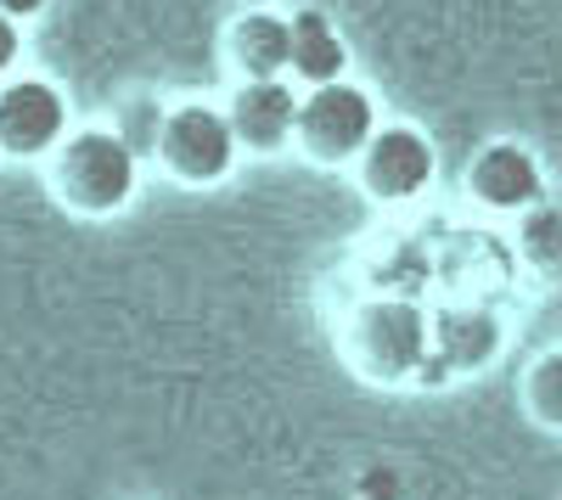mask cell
I'll use <instances>...</instances> for the list:
<instances>
[{"instance_id":"obj_1","label":"cell","mask_w":562,"mask_h":500,"mask_svg":"<svg viewBox=\"0 0 562 500\" xmlns=\"http://www.w3.org/2000/svg\"><path fill=\"white\" fill-rule=\"evenodd\" d=\"M45 180H52V197L68 214L113 219L140 192V158L124 147V135L113 124H79V129H68V141L45 158Z\"/></svg>"},{"instance_id":"obj_2","label":"cell","mask_w":562,"mask_h":500,"mask_svg":"<svg viewBox=\"0 0 562 500\" xmlns=\"http://www.w3.org/2000/svg\"><path fill=\"white\" fill-rule=\"evenodd\" d=\"M378 129H383V118H378L371 90L355 84V79H338V84L304 90L293 147L321 169H344V163H360V152L371 147Z\"/></svg>"},{"instance_id":"obj_3","label":"cell","mask_w":562,"mask_h":500,"mask_svg":"<svg viewBox=\"0 0 562 500\" xmlns=\"http://www.w3.org/2000/svg\"><path fill=\"white\" fill-rule=\"evenodd\" d=\"M349 349H355V366L371 383H411L434 360V327H428V315H422L416 304L378 298V304H366L355 315Z\"/></svg>"},{"instance_id":"obj_4","label":"cell","mask_w":562,"mask_h":500,"mask_svg":"<svg viewBox=\"0 0 562 500\" xmlns=\"http://www.w3.org/2000/svg\"><path fill=\"white\" fill-rule=\"evenodd\" d=\"M243 147L231 129L225 107L214 102H180L164 113V141H158V163L169 169V180L180 186H220L237 169Z\"/></svg>"},{"instance_id":"obj_5","label":"cell","mask_w":562,"mask_h":500,"mask_svg":"<svg viewBox=\"0 0 562 500\" xmlns=\"http://www.w3.org/2000/svg\"><path fill=\"white\" fill-rule=\"evenodd\" d=\"M68 129H74V113L57 79L12 73L0 84V158H18V163L52 158L68 141Z\"/></svg>"},{"instance_id":"obj_6","label":"cell","mask_w":562,"mask_h":500,"mask_svg":"<svg viewBox=\"0 0 562 500\" xmlns=\"http://www.w3.org/2000/svg\"><path fill=\"white\" fill-rule=\"evenodd\" d=\"M355 169H360L366 197L400 208V203H416L422 192L434 186L439 152H434V141H428L416 124H383L378 135H371V147L360 152Z\"/></svg>"},{"instance_id":"obj_7","label":"cell","mask_w":562,"mask_h":500,"mask_svg":"<svg viewBox=\"0 0 562 500\" xmlns=\"http://www.w3.org/2000/svg\"><path fill=\"white\" fill-rule=\"evenodd\" d=\"M299 102L304 90L293 79H254V84H237V96H231L225 118L237 129V147L243 152H288L293 147V129H299Z\"/></svg>"},{"instance_id":"obj_8","label":"cell","mask_w":562,"mask_h":500,"mask_svg":"<svg viewBox=\"0 0 562 500\" xmlns=\"http://www.w3.org/2000/svg\"><path fill=\"white\" fill-rule=\"evenodd\" d=\"M467 192L473 203L495 208V214H524L540 203L546 180H540V158L524 147V141H490L473 169H467Z\"/></svg>"},{"instance_id":"obj_9","label":"cell","mask_w":562,"mask_h":500,"mask_svg":"<svg viewBox=\"0 0 562 500\" xmlns=\"http://www.w3.org/2000/svg\"><path fill=\"white\" fill-rule=\"evenodd\" d=\"M225 63L243 73V84L254 79H288L293 63V12H243L225 29Z\"/></svg>"},{"instance_id":"obj_10","label":"cell","mask_w":562,"mask_h":500,"mask_svg":"<svg viewBox=\"0 0 562 500\" xmlns=\"http://www.w3.org/2000/svg\"><path fill=\"white\" fill-rule=\"evenodd\" d=\"M288 79H299L304 90L349 79V39H344V29L333 18L315 12V7L293 12V63H288Z\"/></svg>"},{"instance_id":"obj_11","label":"cell","mask_w":562,"mask_h":500,"mask_svg":"<svg viewBox=\"0 0 562 500\" xmlns=\"http://www.w3.org/2000/svg\"><path fill=\"white\" fill-rule=\"evenodd\" d=\"M501 349V327L490 321V315H473V309H461L445 321V338L434 343V354L450 360V372H473L484 366V360Z\"/></svg>"},{"instance_id":"obj_12","label":"cell","mask_w":562,"mask_h":500,"mask_svg":"<svg viewBox=\"0 0 562 500\" xmlns=\"http://www.w3.org/2000/svg\"><path fill=\"white\" fill-rule=\"evenodd\" d=\"M524 399H529V417L540 428H557L562 433V349L540 354L529 377H524Z\"/></svg>"},{"instance_id":"obj_13","label":"cell","mask_w":562,"mask_h":500,"mask_svg":"<svg viewBox=\"0 0 562 500\" xmlns=\"http://www.w3.org/2000/svg\"><path fill=\"white\" fill-rule=\"evenodd\" d=\"M164 102H153V96H135L124 113H119V135H124V147L140 158V163H147V158H158V141H164Z\"/></svg>"},{"instance_id":"obj_14","label":"cell","mask_w":562,"mask_h":500,"mask_svg":"<svg viewBox=\"0 0 562 500\" xmlns=\"http://www.w3.org/2000/svg\"><path fill=\"white\" fill-rule=\"evenodd\" d=\"M18 63H23V23L0 18V84L18 73Z\"/></svg>"},{"instance_id":"obj_15","label":"cell","mask_w":562,"mask_h":500,"mask_svg":"<svg viewBox=\"0 0 562 500\" xmlns=\"http://www.w3.org/2000/svg\"><path fill=\"white\" fill-rule=\"evenodd\" d=\"M52 0H0V18H12V23H29V18H40Z\"/></svg>"}]
</instances>
